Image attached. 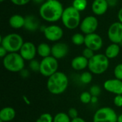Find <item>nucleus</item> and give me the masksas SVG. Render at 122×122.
Masks as SVG:
<instances>
[{
  "instance_id": "1",
  "label": "nucleus",
  "mask_w": 122,
  "mask_h": 122,
  "mask_svg": "<svg viewBox=\"0 0 122 122\" xmlns=\"http://www.w3.org/2000/svg\"><path fill=\"white\" fill-rule=\"evenodd\" d=\"M64 8L58 0H46L39 8L41 17L49 22H55L61 19Z\"/></svg>"
},
{
  "instance_id": "2",
  "label": "nucleus",
  "mask_w": 122,
  "mask_h": 122,
  "mask_svg": "<svg viewBox=\"0 0 122 122\" xmlns=\"http://www.w3.org/2000/svg\"><path fill=\"white\" fill-rule=\"evenodd\" d=\"M69 85L68 77L61 71H56L49 77L47 81L48 90L53 94H61L65 92Z\"/></svg>"
},
{
  "instance_id": "3",
  "label": "nucleus",
  "mask_w": 122,
  "mask_h": 122,
  "mask_svg": "<svg viewBox=\"0 0 122 122\" xmlns=\"http://www.w3.org/2000/svg\"><path fill=\"white\" fill-rule=\"evenodd\" d=\"M61 19L66 28L71 30L75 29L80 25V11L72 6H69L64 10Z\"/></svg>"
},
{
  "instance_id": "4",
  "label": "nucleus",
  "mask_w": 122,
  "mask_h": 122,
  "mask_svg": "<svg viewBox=\"0 0 122 122\" xmlns=\"http://www.w3.org/2000/svg\"><path fill=\"white\" fill-rule=\"evenodd\" d=\"M3 65L9 71H21L24 67V59L20 54H17L16 52L9 53L4 58Z\"/></svg>"
},
{
  "instance_id": "5",
  "label": "nucleus",
  "mask_w": 122,
  "mask_h": 122,
  "mask_svg": "<svg viewBox=\"0 0 122 122\" xmlns=\"http://www.w3.org/2000/svg\"><path fill=\"white\" fill-rule=\"evenodd\" d=\"M1 44L8 52L14 53L20 51L22 45L24 44V40L19 34L12 33L1 38Z\"/></svg>"
},
{
  "instance_id": "6",
  "label": "nucleus",
  "mask_w": 122,
  "mask_h": 122,
  "mask_svg": "<svg viewBox=\"0 0 122 122\" xmlns=\"http://www.w3.org/2000/svg\"><path fill=\"white\" fill-rule=\"evenodd\" d=\"M109 65V59L105 54H95L89 60L88 67L89 70L96 74H101L105 72Z\"/></svg>"
},
{
  "instance_id": "7",
  "label": "nucleus",
  "mask_w": 122,
  "mask_h": 122,
  "mask_svg": "<svg viewBox=\"0 0 122 122\" xmlns=\"http://www.w3.org/2000/svg\"><path fill=\"white\" fill-rule=\"evenodd\" d=\"M58 61L54 56H47L43 58L40 62V73L44 76H51L57 71Z\"/></svg>"
},
{
  "instance_id": "8",
  "label": "nucleus",
  "mask_w": 122,
  "mask_h": 122,
  "mask_svg": "<svg viewBox=\"0 0 122 122\" xmlns=\"http://www.w3.org/2000/svg\"><path fill=\"white\" fill-rule=\"evenodd\" d=\"M94 122H117L118 116L114 110L110 107H103L94 114Z\"/></svg>"
},
{
  "instance_id": "9",
  "label": "nucleus",
  "mask_w": 122,
  "mask_h": 122,
  "mask_svg": "<svg viewBox=\"0 0 122 122\" xmlns=\"http://www.w3.org/2000/svg\"><path fill=\"white\" fill-rule=\"evenodd\" d=\"M98 19L93 16L85 17L80 24V29L84 34H89L94 33L98 27Z\"/></svg>"
},
{
  "instance_id": "10",
  "label": "nucleus",
  "mask_w": 122,
  "mask_h": 122,
  "mask_svg": "<svg viewBox=\"0 0 122 122\" xmlns=\"http://www.w3.org/2000/svg\"><path fill=\"white\" fill-rule=\"evenodd\" d=\"M44 34L45 37L51 41H57L60 40L63 35V29L57 25H50L44 28Z\"/></svg>"
},
{
  "instance_id": "11",
  "label": "nucleus",
  "mask_w": 122,
  "mask_h": 122,
  "mask_svg": "<svg viewBox=\"0 0 122 122\" xmlns=\"http://www.w3.org/2000/svg\"><path fill=\"white\" fill-rule=\"evenodd\" d=\"M108 37L114 44L122 42V23L118 21L113 23L109 28Z\"/></svg>"
},
{
  "instance_id": "12",
  "label": "nucleus",
  "mask_w": 122,
  "mask_h": 122,
  "mask_svg": "<svg viewBox=\"0 0 122 122\" xmlns=\"http://www.w3.org/2000/svg\"><path fill=\"white\" fill-rule=\"evenodd\" d=\"M84 44L87 48L93 50L94 51H98L103 46V40L99 34L92 33L85 36Z\"/></svg>"
},
{
  "instance_id": "13",
  "label": "nucleus",
  "mask_w": 122,
  "mask_h": 122,
  "mask_svg": "<svg viewBox=\"0 0 122 122\" xmlns=\"http://www.w3.org/2000/svg\"><path fill=\"white\" fill-rule=\"evenodd\" d=\"M19 51L21 56L24 60L31 61L36 56L37 49L32 42H24Z\"/></svg>"
},
{
  "instance_id": "14",
  "label": "nucleus",
  "mask_w": 122,
  "mask_h": 122,
  "mask_svg": "<svg viewBox=\"0 0 122 122\" xmlns=\"http://www.w3.org/2000/svg\"><path fill=\"white\" fill-rule=\"evenodd\" d=\"M104 89L117 95H122V81L118 79H109L104 82Z\"/></svg>"
},
{
  "instance_id": "15",
  "label": "nucleus",
  "mask_w": 122,
  "mask_h": 122,
  "mask_svg": "<svg viewBox=\"0 0 122 122\" xmlns=\"http://www.w3.org/2000/svg\"><path fill=\"white\" fill-rule=\"evenodd\" d=\"M68 51L69 47L65 43H56L51 47V55L56 59H62L66 56L68 54Z\"/></svg>"
},
{
  "instance_id": "16",
  "label": "nucleus",
  "mask_w": 122,
  "mask_h": 122,
  "mask_svg": "<svg viewBox=\"0 0 122 122\" xmlns=\"http://www.w3.org/2000/svg\"><path fill=\"white\" fill-rule=\"evenodd\" d=\"M109 7V4L107 0H94L92 5V9L96 15L104 14Z\"/></svg>"
},
{
  "instance_id": "17",
  "label": "nucleus",
  "mask_w": 122,
  "mask_h": 122,
  "mask_svg": "<svg viewBox=\"0 0 122 122\" xmlns=\"http://www.w3.org/2000/svg\"><path fill=\"white\" fill-rule=\"evenodd\" d=\"M24 27L27 31H34L39 27V21L36 16L33 15L26 16L25 17V23Z\"/></svg>"
},
{
  "instance_id": "18",
  "label": "nucleus",
  "mask_w": 122,
  "mask_h": 122,
  "mask_svg": "<svg viewBox=\"0 0 122 122\" xmlns=\"http://www.w3.org/2000/svg\"><path fill=\"white\" fill-rule=\"evenodd\" d=\"M89 64V59L84 56H79L73 59L71 61V66L74 69L80 71L84 69Z\"/></svg>"
},
{
  "instance_id": "19",
  "label": "nucleus",
  "mask_w": 122,
  "mask_h": 122,
  "mask_svg": "<svg viewBox=\"0 0 122 122\" xmlns=\"http://www.w3.org/2000/svg\"><path fill=\"white\" fill-rule=\"evenodd\" d=\"M24 23H25V18L19 14L12 15L9 20V24L10 26L16 29L22 28L24 26Z\"/></svg>"
},
{
  "instance_id": "20",
  "label": "nucleus",
  "mask_w": 122,
  "mask_h": 122,
  "mask_svg": "<svg viewBox=\"0 0 122 122\" xmlns=\"http://www.w3.org/2000/svg\"><path fill=\"white\" fill-rule=\"evenodd\" d=\"M16 112L11 107L3 108L0 112V120L4 122L11 121L15 117Z\"/></svg>"
},
{
  "instance_id": "21",
  "label": "nucleus",
  "mask_w": 122,
  "mask_h": 122,
  "mask_svg": "<svg viewBox=\"0 0 122 122\" xmlns=\"http://www.w3.org/2000/svg\"><path fill=\"white\" fill-rule=\"evenodd\" d=\"M119 51L120 46H119V44L113 43L107 48L105 51V55L108 59H114L119 55Z\"/></svg>"
},
{
  "instance_id": "22",
  "label": "nucleus",
  "mask_w": 122,
  "mask_h": 122,
  "mask_svg": "<svg viewBox=\"0 0 122 122\" xmlns=\"http://www.w3.org/2000/svg\"><path fill=\"white\" fill-rule=\"evenodd\" d=\"M37 53L40 56L43 58L49 56L51 54V48L49 44L46 43H41L37 47Z\"/></svg>"
},
{
  "instance_id": "23",
  "label": "nucleus",
  "mask_w": 122,
  "mask_h": 122,
  "mask_svg": "<svg viewBox=\"0 0 122 122\" xmlns=\"http://www.w3.org/2000/svg\"><path fill=\"white\" fill-rule=\"evenodd\" d=\"M71 41L73 44L77 46H80L83 44H84L85 41V36L80 33H76L74 34L71 37Z\"/></svg>"
},
{
  "instance_id": "24",
  "label": "nucleus",
  "mask_w": 122,
  "mask_h": 122,
  "mask_svg": "<svg viewBox=\"0 0 122 122\" xmlns=\"http://www.w3.org/2000/svg\"><path fill=\"white\" fill-rule=\"evenodd\" d=\"M72 6H74L79 11H84L87 6L86 0H74L72 3Z\"/></svg>"
},
{
  "instance_id": "25",
  "label": "nucleus",
  "mask_w": 122,
  "mask_h": 122,
  "mask_svg": "<svg viewBox=\"0 0 122 122\" xmlns=\"http://www.w3.org/2000/svg\"><path fill=\"white\" fill-rule=\"evenodd\" d=\"M53 122H71V121L70 117L68 114L61 112L57 114L54 117Z\"/></svg>"
},
{
  "instance_id": "26",
  "label": "nucleus",
  "mask_w": 122,
  "mask_h": 122,
  "mask_svg": "<svg viewBox=\"0 0 122 122\" xmlns=\"http://www.w3.org/2000/svg\"><path fill=\"white\" fill-rule=\"evenodd\" d=\"M80 100L83 104H89L92 100V95L90 92H84L80 95Z\"/></svg>"
},
{
  "instance_id": "27",
  "label": "nucleus",
  "mask_w": 122,
  "mask_h": 122,
  "mask_svg": "<svg viewBox=\"0 0 122 122\" xmlns=\"http://www.w3.org/2000/svg\"><path fill=\"white\" fill-rule=\"evenodd\" d=\"M80 80L84 84H89L92 80V75L89 71H85L81 74L80 76Z\"/></svg>"
},
{
  "instance_id": "28",
  "label": "nucleus",
  "mask_w": 122,
  "mask_h": 122,
  "mask_svg": "<svg viewBox=\"0 0 122 122\" xmlns=\"http://www.w3.org/2000/svg\"><path fill=\"white\" fill-rule=\"evenodd\" d=\"M53 118L50 114L45 113L41 114L39 118L36 120V122H53Z\"/></svg>"
},
{
  "instance_id": "29",
  "label": "nucleus",
  "mask_w": 122,
  "mask_h": 122,
  "mask_svg": "<svg viewBox=\"0 0 122 122\" xmlns=\"http://www.w3.org/2000/svg\"><path fill=\"white\" fill-rule=\"evenodd\" d=\"M30 69L34 71H39L40 70V63L35 59H33L30 61L29 64Z\"/></svg>"
},
{
  "instance_id": "30",
  "label": "nucleus",
  "mask_w": 122,
  "mask_h": 122,
  "mask_svg": "<svg viewBox=\"0 0 122 122\" xmlns=\"http://www.w3.org/2000/svg\"><path fill=\"white\" fill-rule=\"evenodd\" d=\"M114 75L117 79L122 81V64H118L114 69Z\"/></svg>"
},
{
  "instance_id": "31",
  "label": "nucleus",
  "mask_w": 122,
  "mask_h": 122,
  "mask_svg": "<svg viewBox=\"0 0 122 122\" xmlns=\"http://www.w3.org/2000/svg\"><path fill=\"white\" fill-rule=\"evenodd\" d=\"M82 56H84L85 58H86L87 59H92L95 54H94V51L93 50H92V49H89V48H85L84 50H83V53H82Z\"/></svg>"
},
{
  "instance_id": "32",
  "label": "nucleus",
  "mask_w": 122,
  "mask_h": 122,
  "mask_svg": "<svg viewBox=\"0 0 122 122\" xmlns=\"http://www.w3.org/2000/svg\"><path fill=\"white\" fill-rule=\"evenodd\" d=\"M90 93L92 95V97H97V96H99L101 93V89L99 86L94 85L93 86H92L91 89H90Z\"/></svg>"
},
{
  "instance_id": "33",
  "label": "nucleus",
  "mask_w": 122,
  "mask_h": 122,
  "mask_svg": "<svg viewBox=\"0 0 122 122\" xmlns=\"http://www.w3.org/2000/svg\"><path fill=\"white\" fill-rule=\"evenodd\" d=\"M70 118H71L72 119H75L76 117H78V112L76 109L74 108H71L69 110V114Z\"/></svg>"
},
{
  "instance_id": "34",
  "label": "nucleus",
  "mask_w": 122,
  "mask_h": 122,
  "mask_svg": "<svg viewBox=\"0 0 122 122\" xmlns=\"http://www.w3.org/2000/svg\"><path fill=\"white\" fill-rule=\"evenodd\" d=\"M14 4L17 6H23L28 4L31 0H10Z\"/></svg>"
},
{
  "instance_id": "35",
  "label": "nucleus",
  "mask_w": 122,
  "mask_h": 122,
  "mask_svg": "<svg viewBox=\"0 0 122 122\" xmlns=\"http://www.w3.org/2000/svg\"><path fill=\"white\" fill-rule=\"evenodd\" d=\"M114 104H115L117 107H122V95H117V96H116V97L114 98Z\"/></svg>"
},
{
  "instance_id": "36",
  "label": "nucleus",
  "mask_w": 122,
  "mask_h": 122,
  "mask_svg": "<svg viewBox=\"0 0 122 122\" xmlns=\"http://www.w3.org/2000/svg\"><path fill=\"white\" fill-rule=\"evenodd\" d=\"M7 52L8 51L2 46H1V47H0V56L1 58H4L7 55Z\"/></svg>"
},
{
  "instance_id": "37",
  "label": "nucleus",
  "mask_w": 122,
  "mask_h": 122,
  "mask_svg": "<svg viewBox=\"0 0 122 122\" xmlns=\"http://www.w3.org/2000/svg\"><path fill=\"white\" fill-rule=\"evenodd\" d=\"M109 6H114L117 4V0H107Z\"/></svg>"
},
{
  "instance_id": "38",
  "label": "nucleus",
  "mask_w": 122,
  "mask_h": 122,
  "mask_svg": "<svg viewBox=\"0 0 122 122\" xmlns=\"http://www.w3.org/2000/svg\"><path fill=\"white\" fill-rule=\"evenodd\" d=\"M71 122H86V121H85V120H84V119H81V118L76 117V118H75V119H73Z\"/></svg>"
},
{
  "instance_id": "39",
  "label": "nucleus",
  "mask_w": 122,
  "mask_h": 122,
  "mask_svg": "<svg viewBox=\"0 0 122 122\" xmlns=\"http://www.w3.org/2000/svg\"><path fill=\"white\" fill-rule=\"evenodd\" d=\"M118 19H119V22L122 23V8L120 9V10L118 12Z\"/></svg>"
},
{
  "instance_id": "40",
  "label": "nucleus",
  "mask_w": 122,
  "mask_h": 122,
  "mask_svg": "<svg viewBox=\"0 0 122 122\" xmlns=\"http://www.w3.org/2000/svg\"><path fill=\"white\" fill-rule=\"evenodd\" d=\"M34 2H35L36 4H44L46 0H33Z\"/></svg>"
},
{
  "instance_id": "41",
  "label": "nucleus",
  "mask_w": 122,
  "mask_h": 122,
  "mask_svg": "<svg viewBox=\"0 0 122 122\" xmlns=\"http://www.w3.org/2000/svg\"><path fill=\"white\" fill-rule=\"evenodd\" d=\"M122 122V114L118 117V122Z\"/></svg>"
},
{
  "instance_id": "42",
  "label": "nucleus",
  "mask_w": 122,
  "mask_h": 122,
  "mask_svg": "<svg viewBox=\"0 0 122 122\" xmlns=\"http://www.w3.org/2000/svg\"><path fill=\"white\" fill-rule=\"evenodd\" d=\"M4 1H5V0H0V1H1V2H3Z\"/></svg>"
}]
</instances>
